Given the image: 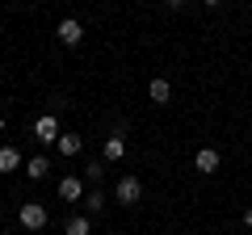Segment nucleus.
Instances as JSON below:
<instances>
[{
  "label": "nucleus",
  "mask_w": 252,
  "mask_h": 235,
  "mask_svg": "<svg viewBox=\"0 0 252 235\" xmlns=\"http://www.w3.org/2000/svg\"><path fill=\"white\" fill-rule=\"evenodd\" d=\"M59 135H63V130H59V118H55V114H42V118H38V122H34V139H38V143H59Z\"/></svg>",
  "instance_id": "3"
},
{
  "label": "nucleus",
  "mask_w": 252,
  "mask_h": 235,
  "mask_svg": "<svg viewBox=\"0 0 252 235\" xmlns=\"http://www.w3.org/2000/svg\"><path fill=\"white\" fill-rule=\"evenodd\" d=\"M105 202H109V198H105V193H101V189L84 193V214H89V218H93V214H101V210H105Z\"/></svg>",
  "instance_id": "13"
},
{
  "label": "nucleus",
  "mask_w": 252,
  "mask_h": 235,
  "mask_svg": "<svg viewBox=\"0 0 252 235\" xmlns=\"http://www.w3.org/2000/svg\"><path fill=\"white\" fill-rule=\"evenodd\" d=\"M147 97H152L156 105H168V101H172V84L164 80V76H156V80L147 84Z\"/></svg>",
  "instance_id": "8"
},
{
  "label": "nucleus",
  "mask_w": 252,
  "mask_h": 235,
  "mask_svg": "<svg viewBox=\"0 0 252 235\" xmlns=\"http://www.w3.org/2000/svg\"><path fill=\"white\" fill-rule=\"evenodd\" d=\"M164 4H168V9H181V4H189V0H164Z\"/></svg>",
  "instance_id": "15"
},
{
  "label": "nucleus",
  "mask_w": 252,
  "mask_h": 235,
  "mask_svg": "<svg viewBox=\"0 0 252 235\" xmlns=\"http://www.w3.org/2000/svg\"><path fill=\"white\" fill-rule=\"evenodd\" d=\"M244 227H252V206H248V210H244Z\"/></svg>",
  "instance_id": "16"
},
{
  "label": "nucleus",
  "mask_w": 252,
  "mask_h": 235,
  "mask_svg": "<svg viewBox=\"0 0 252 235\" xmlns=\"http://www.w3.org/2000/svg\"><path fill=\"white\" fill-rule=\"evenodd\" d=\"M46 172H51V160H46V155H34V160H26V176H30V181H42Z\"/></svg>",
  "instance_id": "12"
},
{
  "label": "nucleus",
  "mask_w": 252,
  "mask_h": 235,
  "mask_svg": "<svg viewBox=\"0 0 252 235\" xmlns=\"http://www.w3.org/2000/svg\"><path fill=\"white\" fill-rule=\"evenodd\" d=\"M55 38H59L63 46H80V42H84V26H80L76 17H63L59 29H55Z\"/></svg>",
  "instance_id": "4"
},
{
  "label": "nucleus",
  "mask_w": 252,
  "mask_h": 235,
  "mask_svg": "<svg viewBox=\"0 0 252 235\" xmlns=\"http://www.w3.org/2000/svg\"><path fill=\"white\" fill-rule=\"evenodd\" d=\"M101 176H105V164H101V160H89V164H84V181L101 185Z\"/></svg>",
  "instance_id": "14"
},
{
  "label": "nucleus",
  "mask_w": 252,
  "mask_h": 235,
  "mask_svg": "<svg viewBox=\"0 0 252 235\" xmlns=\"http://www.w3.org/2000/svg\"><path fill=\"white\" fill-rule=\"evenodd\" d=\"M17 168H26V164H21V151L17 147H0V172H17Z\"/></svg>",
  "instance_id": "9"
},
{
  "label": "nucleus",
  "mask_w": 252,
  "mask_h": 235,
  "mask_svg": "<svg viewBox=\"0 0 252 235\" xmlns=\"http://www.w3.org/2000/svg\"><path fill=\"white\" fill-rule=\"evenodd\" d=\"M206 4H223V0H206Z\"/></svg>",
  "instance_id": "17"
},
{
  "label": "nucleus",
  "mask_w": 252,
  "mask_h": 235,
  "mask_svg": "<svg viewBox=\"0 0 252 235\" xmlns=\"http://www.w3.org/2000/svg\"><path fill=\"white\" fill-rule=\"evenodd\" d=\"M114 202H122V206L143 202V181H139V176H122V181L114 185Z\"/></svg>",
  "instance_id": "2"
},
{
  "label": "nucleus",
  "mask_w": 252,
  "mask_h": 235,
  "mask_svg": "<svg viewBox=\"0 0 252 235\" xmlns=\"http://www.w3.org/2000/svg\"><path fill=\"white\" fill-rule=\"evenodd\" d=\"M219 164H223V160H219V151H215V147H202V151L193 155V168H198V172H206V176H210V172H219Z\"/></svg>",
  "instance_id": "7"
},
{
  "label": "nucleus",
  "mask_w": 252,
  "mask_h": 235,
  "mask_svg": "<svg viewBox=\"0 0 252 235\" xmlns=\"http://www.w3.org/2000/svg\"><path fill=\"white\" fill-rule=\"evenodd\" d=\"M17 218H21V227H26V231H42L51 214H46V206H42V202H21Z\"/></svg>",
  "instance_id": "1"
},
{
  "label": "nucleus",
  "mask_w": 252,
  "mask_h": 235,
  "mask_svg": "<svg viewBox=\"0 0 252 235\" xmlns=\"http://www.w3.org/2000/svg\"><path fill=\"white\" fill-rule=\"evenodd\" d=\"M0 130H4V118H0Z\"/></svg>",
  "instance_id": "18"
},
{
  "label": "nucleus",
  "mask_w": 252,
  "mask_h": 235,
  "mask_svg": "<svg viewBox=\"0 0 252 235\" xmlns=\"http://www.w3.org/2000/svg\"><path fill=\"white\" fill-rule=\"evenodd\" d=\"M63 235H93V218L89 214H72L67 227H63Z\"/></svg>",
  "instance_id": "11"
},
{
  "label": "nucleus",
  "mask_w": 252,
  "mask_h": 235,
  "mask_svg": "<svg viewBox=\"0 0 252 235\" xmlns=\"http://www.w3.org/2000/svg\"><path fill=\"white\" fill-rule=\"evenodd\" d=\"M80 147H84V139H80V135H59V143H55V151L72 160V155H80Z\"/></svg>",
  "instance_id": "10"
},
{
  "label": "nucleus",
  "mask_w": 252,
  "mask_h": 235,
  "mask_svg": "<svg viewBox=\"0 0 252 235\" xmlns=\"http://www.w3.org/2000/svg\"><path fill=\"white\" fill-rule=\"evenodd\" d=\"M59 198L63 202H84V176H63L59 181Z\"/></svg>",
  "instance_id": "5"
},
{
  "label": "nucleus",
  "mask_w": 252,
  "mask_h": 235,
  "mask_svg": "<svg viewBox=\"0 0 252 235\" xmlns=\"http://www.w3.org/2000/svg\"><path fill=\"white\" fill-rule=\"evenodd\" d=\"M122 155H126V139H122V135H105V143H101V160L118 164Z\"/></svg>",
  "instance_id": "6"
},
{
  "label": "nucleus",
  "mask_w": 252,
  "mask_h": 235,
  "mask_svg": "<svg viewBox=\"0 0 252 235\" xmlns=\"http://www.w3.org/2000/svg\"><path fill=\"white\" fill-rule=\"evenodd\" d=\"M105 235H118V231H105Z\"/></svg>",
  "instance_id": "19"
}]
</instances>
